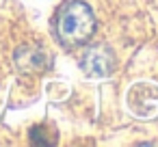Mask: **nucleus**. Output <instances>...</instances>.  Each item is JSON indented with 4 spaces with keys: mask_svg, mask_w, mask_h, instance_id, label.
I'll return each instance as SVG.
<instances>
[{
    "mask_svg": "<svg viewBox=\"0 0 158 147\" xmlns=\"http://www.w3.org/2000/svg\"><path fill=\"white\" fill-rule=\"evenodd\" d=\"M95 33V15L93 9L82 0L67 2L56 18V37L63 46L76 48L87 43Z\"/></svg>",
    "mask_w": 158,
    "mask_h": 147,
    "instance_id": "1",
    "label": "nucleus"
},
{
    "mask_svg": "<svg viewBox=\"0 0 158 147\" xmlns=\"http://www.w3.org/2000/svg\"><path fill=\"white\" fill-rule=\"evenodd\" d=\"M115 59L113 52L104 46H93L87 48L80 56V67L89 74V76H108L113 71Z\"/></svg>",
    "mask_w": 158,
    "mask_h": 147,
    "instance_id": "2",
    "label": "nucleus"
},
{
    "mask_svg": "<svg viewBox=\"0 0 158 147\" xmlns=\"http://www.w3.org/2000/svg\"><path fill=\"white\" fill-rule=\"evenodd\" d=\"M15 65L22 71H44L50 65V56L44 48L37 46H22L15 52Z\"/></svg>",
    "mask_w": 158,
    "mask_h": 147,
    "instance_id": "3",
    "label": "nucleus"
},
{
    "mask_svg": "<svg viewBox=\"0 0 158 147\" xmlns=\"http://www.w3.org/2000/svg\"><path fill=\"white\" fill-rule=\"evenodd\" d=\"M31 143L33 145H54V138H46V128L37 125L31 130Z\"/></svg>",
    "mask_w": 158,
    "mask_h": 147,
    "instance_id": "4",
    "label": "nucleus"
}]
</instances>
